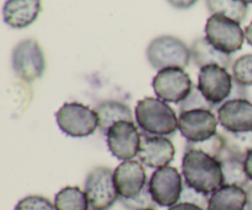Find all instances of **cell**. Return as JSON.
<instances>
[{
	"instance_id": "cell-34",
	"label": "cell",
	"mask_w": 252,
	"mask_h": 210,
	"mask_svg": "<svg viewBox=\"0 0 252 210\" xmlns=\"http://www.w3.org/2000/svg\"><path fill=\"white\" fill-rule=\"evenodd\" d=\"M245 37L248 43L252 47V22L251 24H249V26L245 29Z\"/></svg>"
},
{
	"instance_id": "cell-9",
	"label": "cell",
	"mask_w": 252,
	"mask_h": 210,
	"mask_svg": "<svg viewBox=\"0 0 252 210\" xmlns=\"http://www.w3.org/2000/svg\"><path fill=\"white\" fill-rule=\"evenodd\" d=\"M182 177L184 176H181L179 170L170 165L155 170L148 184L153 199L158 206L171 208L175 204L180 203L184 189Z\"/></svg>"
},
{
	"instance_id": "cell-1",
	"label": "cell",
	"mask_w": 252,
	"mask_h": 210,
	"mask_svg": "<svg viewBox=\"0 0 252 210\" xmlns=\"http://www.w3.org/2000/svg\"><path fill=\"white\" fill-rule=\"evenodd\" d=\"M185 183L196 191L211 196L224 186L220 161L199 150H186L182 157Z\"/></svg>"
},
{
	"instance_id": "cell-15",
	"label": "cell",
	"mask_w": 252,
	"mask_h": 210,
	"mask_svg": "<svg viewBox=\"0 0 252 210\" xmlns=\"http://www.w3.org/2000/svg\"><path fill=\"white\" fill-rule=\"evenodd\" d=\"M218 120L229 132L252 130V102L246 98L225 101L218 108Z\"/></svg>"
},
{
	"instance_id": "cell-23",
	"label": "cell",
	"mask_w": 252,
	"mask_h": 210,
	"mask_svg": "<svg viewBox=\"0 0 252 210\" xmlns=\"http://www.w3.org/2000/svg\"><path fill=\"white\" fill-rule=\"evenodd\" d=\"M224 140V147L228 154L245 159L252 151V130L249 132H229L224 129L220 133Z\"/></svg>"
},
{
	"instance_id": "cell-27",
	"label": "cell",
	"mask_w": 252,
	"mask_h": 210,
	"mask_svg": "<svg viewBox=\"0 0 252 210\" xmlns=\"http://www.w3.org/2000/svg\"><path fill=\"white\" fill-rule=\"evenodd\" d=\"M179 110H180V113H181V112H186V111H191V110L213 111L216 110V107L207 101V98L204 97L203 93L199 91L198 86H196V88L192 89L191 93L187 96V98H185V100L180 103Z\"/></svg>"
},
{
	"instance_id": "cell-35",
	"label": "cell",
	"mask_w": 252,
	"mask_h": 210,
	"mask_svg": "<svg viewBox=\"0 0 252 210\" xmlns=\"http://www.w3.org/2000/svg\"><path fill=\"white\" fill-rule=\"evenodd\" d=\"M241 1L246 2V4H252V0H241Z\"/></svg>"
},
{
	"instance_id": "cell-10",
	"label": "cell",
	"mask_w": 252,
	"mask_h": 210,
	"mask_svg": "<svg viewBox=\"0 0 252 210\" xmlns=\"http://www.w3.org/2000/svg\"><path fill=\"white\" fill-rule=\"evenodd\" d=\"M153 89L158 98L170 103H181L191 93V76L179 68H169L158 71L153 79Z\"/></svg>"
},
{
	"instance_id": "cell-2",
	"label": "cell",
	"mask_w": 252,
	"mask_h": 210,
	"mask_svg": "<svg viewBox=\"0 0 252 210\" xmlns=\"http://www.w3.org/2000/svg\"><path fill=\"white\" fill-rule=\"evenodd\" d=\"M135 122L143 133L169 137L179 129V118L167 102L154 97H145L135 107Z\"/></svg>"
},
{
	"instance_id": "cell-11",
	"label": "cell",
	"mask_w": 252,
	"mask_h": 210,
	"mask_svg": "<svg viewBox=\"0 0 252 210\" xmlns=\"http://www.w3.org/2000/svg\"><path fill=\"white\" fill-rule=\"evenodd\" d=\"M219 120L213 111L191 110L179 116V130L189 143H199L218 133Z\"/></svg>"
},
{
	"instance_id": "cell-4",
	"label": "cell",
	"mask_w": 252,
	"mask_h": 210,
	"mask_svg": "<svg viewBox=\"0 0 252 210\" xmlns=\"http://www.w3.org/2000/svg\"><path fill=\"white\" fill-rule=\"evenodd\" d=\"M59 129L71 138H85L98 128V117L95 110L79 102L64 103L56 113Z\"/></svg>"
},
{
	"instance_id": "cell-33",
	"label": "cell",
	"mask_w": 252,
	"mask_h": 210,
	"mask_svg": "<svg viewBox=\"0 0 252 210\" xmlns=\"http://www.w3.org/2000/svg\"><path fill=\"white\" fill-rule=\"evenodd\" d=\"M246 196H248V202H246V210H252V184L246 188Z\"/></svg>"
},
{
	"instance_id": "cell-17",
	"label": "cell",
	"mask_w": 252,
	"mask_h": 210,
	"mask_svg": "<svg viewBox=\"0 0 252 210\" xmlns=\"http://www.w3.org/2000/svg\"><path fill=\"white\" fill-rule=\"evenodd\" d=\"M191 58L194 65L199 69L207 65H220L223 68L229 69L233 63L231 54L224 53V52L217 49L207 37L196 39L191 47Z\"/></svg>"
},
{
	"instance_id": "cell-8",
	"label": "cell",
	"mask_w": 252,
	"mask_h": 210,
	"mask_svg": "<svg viewBox=\"0 0 252 210\" xmlns=\"http://www.w3.org/2000/svg\"><path fill=\"white\" fill-rule=\"evenodd\" d=\"M234 78L220 65H207L199 69L198 89L211 105L219 108L230 97Z\"/></svg>"
},
{
	"instance_id": "cell-12",
	"label": "cell",
	"mask_w": 252,
	"mask_h": 210,
	"mask_svg": "<svg viewBox=\"0 0 252 210\" xmlns=\"http://www.w3.org/2000/svg\"><path fill=\"white\" fill-rule=\"evenodd\" d=\"M140 134L134 122L121 120L113 124L106 135L108 150L118 160L128 161L138 156L140 147Z\"/></svg>"
},
{
	"instance_id": "cell-5",
	"label": "cell",
	"mask_w": 252,
	"mask_h": 210,
	"mask_svg": "<svg viewBox=\"0 0 252 210\" xmlns=\"http://www.w3.org/2000/svg\"><path fill=\"white\" fill-rule=\"evenodd\" d=\"M11 65L15 75L26 84L42 78L46 70V59L41 46L34 39H24L12 49Z\"/></svg>"
},
{
	"instance_id": "cell-24",
	"label": "cell",
	"mask_w": 252,
	"mask_h": 210,
	"mask_svg": "<svg viewBox=\"0 0 252 210\" xmlns=\"http://www.w3.org/2000/svg\"><path fill=\"white\" fill-rule=\"evenodd\" d=\"M186 150H199L206 154L211 155V156L216 157V159H220L223 152L225 151V147H224V140L220 133H217L214 137L209 138V139L204 140V142L199 143H189L187 142Z\"/></svg>"
},
{
	"instance_id": "cell-20",
	"label": "cell",
	"mask_w": 252,
	"mask_h": 210,
	"mask_svg": "<svg viewBox=\"0 0 252 210\" xmlns=\"http://www.w3.org/2000/svg\"><path fill=\"white\" fill-rule=\"evenodd\" d=\"M223 171V181L225 186H236L241 188H248L250 181L245 170V159L234 156L226 152L219 159Z\"/></svg>"
},
{
	"instance_id": "cell-25",
	"label": "cell",
	"mask_w": 252,
	"mask_h": 210,
	"mask_svg": "<svg viewBox=\"0 0 252 210\" xmlns=\"http://www.w3.org/2000/svg\"><path fill=\"white\" fill-rule=\"evenodd\" d=\"M233 78L240 85L252 86V54H245L234 61Z\"/></svg>"
},
{
	"instance_id": "cell-13",
	"label": "cell",
	"mask_w": 252,
	"mask_h": 210,
	"mask_svg": "<svg viewBox=\"0 0 252 210\" xmlns=\"http://www.w3.org/2000/svg\"><path fill=\"white\" fill-rule=\"evenodd\" d=\"M175 147L166 137L140 134V147L138 159L150 169H161L169 166L175 157Z\"/></svg>"
},
{
	"instance_id": "cell-6",
	"label": "cell",
	"mask_w": 252,
	"mask_h": 210,
	"mask_svg": "<svg viewBox=\"0 0 252 210\" xmlns=\"http://www.w3.org/2000/svg\"><path fill=\"white\" fill-rule=\"evenodd\" d=\"M206 37L217 49L233 54L243 48L245 32L240 24L224 15H212L206 24Z\"/></svg>"
},
{
	"instance_id": "cell-3",
	"label": "cell",
	"mask_w": 252,
	"mask_h": 210,
	"mask_svg": "<svg viewBox=\"0 0 252 210\" xmlns=\"http://www.w3.org/2000/svg\"><path fill=\"white\" fill-rule=\"evenodd\" d=\"M147 58L150 65L159 71L169 68L185 69L192 59L191 48L177 37L165 34L150 42Z\"/></svg>"
},
{
	"instance_id": "cell-18",
	"label": "cell",
	"mask_w": 252,
	"mask_h": 210,
	"mask_svg": "<svg viewBox=\"0 0 252 210\" xmlns=\"http://www.w3.org/2000/svg\"><path fill=\"white\" fill-rule=\"evenodd\" d=\"M98 117V130L102 135H107L108 130L121 120L133 122V115L129 106L120 101L108 100L98 103L95 108Z\"/></svg>"
},
{
	"instance_id": "cell-31",
	"label": "cell",
	"mask_w": 252,
	"mask_h": 210,
	"mask_svg": "<svg viewBox=\"0 0 252 210\" xmlns=\"http://www.w3.org/2000/svg\"><path fill=\"white\" fill-rule=\"evenodd\" d=\"M169 210H204L199 207L194 206V204H189V203H177L175 204L174 207L169 208Z\"/></svg>"
},
{
	"instance_id": "cell-30",
	"label": "cell",
	"mask_w": 252,
	"mask_h": 210,
	"mask_svg": "<svg viewBox=\"0 0 252 210\" xmlns=\"http://www.w3.org/2000/svg\"><path fill=\"white\" fill-rule=\"evenodd\" d=\"M167 1H169V4L171 5V6L176 7V9L185 10L193 6L198 0H167Z\"/></svg>"
},
{
	"instance_id": "cell-28",
	"label": "cell",
	"mask_w": 252,
	"mask_h": 210,
	"mask_svg": "<svg viewBox=\"0 0 252 210\" xmlns=\"http://www.w3.org/2000/svg\"><path fill=\"white\" fill-rule=\"evenodd\" d=\"M14 210H57L54 203L42 196H27L16 204Z\"/></svg>"
},
{
	"instance_id": "cell-14",
	"label": "cell",
	"mask_w": 252,
	"mask_h": 210,
	"mask_svg": "<svg viewBox=\"0 0 252 210\" xmlns=\"http://www.w3.org/2000/svg\"><path fill=\"white\" fill-rule=\"evenodd\" d=\"M113 180L120 198H133L148 184L145 169L140 161L128 160L113 171Z\"/></svg>"
},
{
	"instance_id": "cell-21",
	"label": "cell",
	"mask_w": 252,
	"mask_h": 210,
	"mask_svg": "<svg viewBox=\"0 0 252 210\" xmlns=\"http://www.w3.org/2000/svg\"><path fill=\"white\" fill-rule=\"evenodd\" d=\"M57 210H90L88 196L79 187H65L54 197Z\"/></svg>"
},
{
	"instance_id": "cell-36",
	"label": "cell",
	"mask_w": 252,
	"mask_h": 210,
	"mask_svg": "<svg viewBox=\"0 0 252 210\" xmlns=\"http://www.w3.org/2000/svg\"><path fill=\"white\" fill-rule=\"evenodd\" d=\"M149 210H157V209H149Z\"/></svg>"
},
{
	"instance_id": "cell-16",
	"label": "cell",
	"mask_w": 252,
	"mask_h": 210,
	"mask_svg": "<svg viewBox=\"0 0 252 210\" xmlns=\"http://www.w3.org/2000/svg\"><path fill=\"white\" fill-rule=\"evenodd\" d=\"M41 10V0H6L2 19L12 29H25L36 21Z\"/></svg>"
},
{
	"instance_id": "cell-22",
	"label": "cell",
	"mask_w": 252,
	"mask_h": 210,
	"mask_svg": "<svg viewBox=\"0 0 252 210\" xmlns=\"http://www.w3.org/2000/svg\"><path fill=\"white\" fill-rule=\"evenodd\" d=\"M206 4L212 15H224L239 24L248 16V4L241 0H206Z\"/></svg>"
},
{
	"instance_id": "cell-37",
	"label": "cell",
	"mask_w": 252,
	"mask_h": 210,
	"mask_svg": "<svg viewBox=\"0 0 252 210\" xmlns=\"http://www.w3.org/2000/svg\"><path fill=\"white\" fill-rule=\"evenodd\" d=\"M90 210H95V209H91V208H90Z\"/></svg>"
},
{
	"instance_id": "cell-29",
	"label": "cell",
	"mask_w": 252,
	"mask_h": 210,
	"mask_svg": "<svg viewBox=\"0 0 252 210\" xmlns=\"http://www.w3.org/2000/svg\"><path fill=\"white\" fill-rule=\"evenodd\" d=\"M180 203L194 204V206L206 210L208 208L209 196L208 194H204V193H201V192L196 191V189H193L192 187H189V184L184 182V189H182Z\"/></svg>"
},
{
	"instance_id": "cell-32",
	"label": "cell",
	"mask_w": 252,
	"mask_h": 210,
	"mask_svg": "<svg viewBox=\"0 0 252 210\" xmlns=\"http://www.w3.org/2000/svg\"><path fill=\"white\" fill-rule=\"evenodd\" d=\"M245 170L248 174L249 179L252 181V151L249 152L245 157Z\"/></svg>"
},
{
	"instance_id": "cell-7",
	"label": "cell",
	"mask_w": 252,
	"mask_h": 210,
	"mask_svg": "<svg viewBox=\"0 0 252 210\" xmlns=\"http://www.w3.org/2000/svg\"><path fill=\"white\" fill-rule=\"evenodd\" d=\"M90 208L95 210L110 209L120 199L113 180V171L108 167L98 166L88 174L84 184Z\"/></svg>"
},
{
	"instance_id": "cell-26",
	"label": "cell",
	"mask_w": 252,
	"mask_h": 210,
	"mask_svg": "<svg viewBox=\"0 0 252 210\" xmlns=\"http://www.w3.org/2000/svg\"><path fill=\"white\" fill-rule=\"evenodd\" d=\"M118 201L127 210H149L155 209L158 207L150 193L149 184H147L138 196L133 197V198H120Z\"/></svg>"
},
{
	"instance_id": "cell-19",
	"label": "cell",
	"mask_w": 252,
	"mask_h": 210,
	"mask_svg": "<svg viewBox=\"0 0 252 210\" xmlns=\"http://www.w3.org/2000/svg\"><path fill=\"white\" fill-rule=\"evenodd\" d=\"M246 191L236 186H221L209 196L207 210H245Z\"/></svg>"
}]
</instances>
